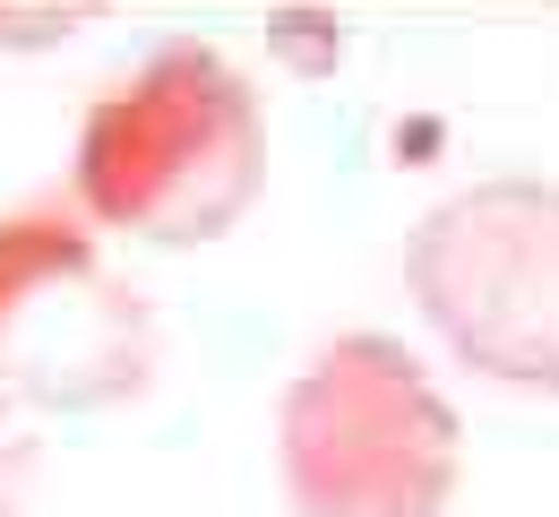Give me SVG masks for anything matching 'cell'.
<instances>
[{"instance_id":"6da1fadb","label":"cell","mask_w":559,"mask_h":517,"mask_svg":"<svg viewBox=\"0 0 559 517\" xmlns=\"http://www.w3.org/2000/svg\"><path fill=\"white\" fill-rule=\"evenodd\" d=\"M267 199L259 78L199 35H164L112 78L70 148V208L104 242L199 250Z\"/></svg>"},{"instance_id":"7a4b0ae2","label":"cell","mask_w":559,"mask_h":517,"mask_svg":"<svg viewBox=\"0 0 559 517\" xmlns=\"http://www.w3.org/2000/svg\"><path fill=\"white\" fill-rule=\"evenodd\" d=\"M276 483L293 517H448L465 414L405 337L345 328L276 397Z\"/></svg>"},{"instance_id":"3957f363","label":"cell","mask_w":559,"mask_h":517,"mask_svg":"<svg viewBox=\"0 0 559 517\" xmlns=\"http://www.w3.org/2000/svg\"><path fill=\"white\" fill-rule=\"evenodd\" d=\"M164 371L155 302L112 268V242L70 199L0 208V406L112 414Z\"/></svg>"},{"instance_id":"277c9868","label":"cell","mask_w":559,"mask_h":517,"mask_svg":"<svg viewBox=\"0 0 559 517\" xmlns=\"http://www.w3.org/2000/svg\"><path fill=\"white\" fill-rule=\"evenodd\" d=\"M405 294L448 363L559 397V181L490 173L430 199L405 233Z\"/></svg>"},{"instance_id":"5b68a950","label":"cell","mask_w":559,"mask_h":517,"mask_svg":"<svg viewBox=\"0 0 559 517\" xmlns=\"http://www.w3.org/2000/svg\"><path fill=\"white\" fill-rule=\"evenodd\" d=\"M112 0H0V52H61Z\"/></svg>"},{"instance_id":"8992f818","label":"cell","mask_w":559,"mask_h":517,"mask_svg":"<svg viewBox=\"0 0 559 517\" xmlns=\"http://www.w3.org/2000/svg\"><path fill=\"white\" fill-rule=\"evenodd\" d=\"M35 509V440L26 432H0V517Z\"/></svg>"}]
</instances>
